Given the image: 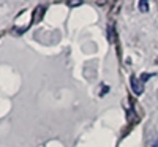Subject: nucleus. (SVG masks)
I'll list each match as a JSON object with an SVG mask.
<instances>
[{
  "instance_id": "nucleus-6",
  "label": "nucleus",
  "mask_w": 158,
  "mask_h": 147,
  "mask_svg": "<svg viewBox=\"0 0 158 147\" xmlns=\"http://www.w3.org/2000/svg\"><path fill=\"white\" fill-rule=\"evenodd\" d=\"M82 5V2H68V6H79Z\"/></svg>"
},
{
  "instance_id": "nucleus-3",
  "label": "nucleus",
  "mask_w": 158,
  "mask_h": 147,
  "mask_svg": "<svg viewBox=\"0 0 158 147\" xmlns=\"http://www.w3.org/2000/svg\"><path fill=\"white\" fill-rule=\"evenodd\" d=\"M138 6H139V11H141V13H147V11H149V2H144V0H141V2L138 3Z\"/></svg>"
},
{
  "instance_id": "nucleus-4",
  "label": "nucleus",
  "mask_w": 158,
  "mask_h": 147,
  "mask_svg": "<svg viewBox=\"0 0 158 147\" xmlns=\"http://www.w3.org/2000/svg\"><path fill=\"white\" fill-rule=\"evenodd\" d=\"M152 76H153L152 73H144V74L141 76V81H142V82H146V81H147V79H150Z\"/></svg>"
},
{
  "instance_id": "nucleus-2",
  "label": "nucleus",
  "mask_w": 158,
  "mask_h": 147,
  "mask_svg": "<svg viewBox=\"0 0 158 147\" xmlns=\"http://www.w3.org/2000/svg\"><path fill=\"white\" fill-rule=\"evenodd\" d=\"M114 36H115V33H114V24H109L108 25V40H109V43H114Z\"/></svg>"
},
{
  "instance_id": "nucleus-5",
  "label": "nucleus",
  "mask_w": 158,
  "mask_h": 147,
  "mask_svg": "<svg viewBox=\"0 0 158 147\" xmlns=\"http://www.w3.org/2000/svg\"><path fill=\"white\" fill-rule=\"evenodd\" d=\"M150 145H152V147H158V138L153 136V138L150 139Z\"/></svg>"
},
{
  "instance_id": "nucleus-1",
  "label": "nucleus",
  "mask_w": 158,
  "mask_h": 147,
  "mask_svg": "<svg viewBox=\"0 0 158 147\" xmlns=\"http://www.w3.org/2000/svg\"><path fill=\"white\" fill-rule=\"evenodd\" d=\"M130 82H131V89H133V92L136 93V95H141V93L144 92V82L141 81V79H138L135 74L130 78Z\"/></svg>"
}]
</instances>
